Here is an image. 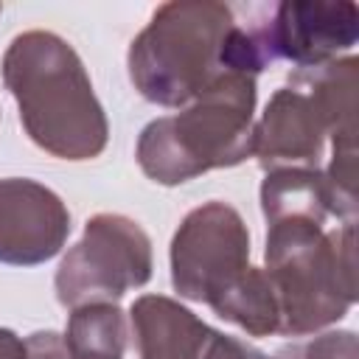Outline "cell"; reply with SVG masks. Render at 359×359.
Listing matches in <instances>:
<instances>
[{
    "mask_svg": "<svg viewBox=\"0 0 359 359\" xmlns=\"http://www.w3.org/2000/svg\"><path fill=\"white\" fill-rule=\"evenodd\" d=\"M3 81L20 107L25 135L59 160H93L109 123L81 56L53 31H25L3 53Z\"/></svg>",
    "mask_w": 359,
    "mask_h": 359,
    "instance_id": "1",
    "label": "cell"
},
{
    "mask_svg": "<svg viewBox=\"0 0 359 359\" xmlns=\"http://www.w3.org/2000/svg\"><path fill=\"white\" fill-rule=\"evenodd\" d=\"M238 22L216 0H174L154 8L126 53L129 81L160 107H188L236 65Z\"/></svg>",
    "mask_w": 359,
    "mask_h": 359,
    "instance_id": "2",
    "label": "cell"
},
{
    "mask_svg": "<svg viewBox=\"0 0 359 359\" xmlns=\"http://www.w3.org/2000/svg\"><path fill=\"white\" fill-rule=\"evenodd\" d=\"M266 278L278 303V334L306 337L334 325L356 303L353 222L325 230L309 219L266 224Z\"/></svg>",
    "mask_w": 359,
    "mask_h": 359,
    "instance_id": "3",
    "label": "cell"
},
{
    "mask_svg": "<svg viewBox=\"0 0 359 359\" xmlns=\"http://www.w3.org/2000/svg\"><path fill=\"white\" fill-rule=\"evenodd\" d=\"M255 79L227 73L177 115L154 118L137 137V165L157 185H182L252 154Z\"/></svg>",
    "mask_w": 359,
    "mask_h": 359,
    "instance_id": "4",
    "label": "cell"
},
{
    "mask_svg": "<svg viewBox=\"0 0 359 359\" xmlns=\"http://www.w3.org/2000/svg\"><path fill=\"white\" fill-rule=\"evenodd\" d=\"M154 269L151 238L129 216L95 213L84 224L79 244L62 258L53 286L65 309L115 303L129 289L149 283Z\"/></svg>",
    "mask_w": 359,
    "mask_h": 359,
    "instance_id": "5",
    "label": "cell"
},
{
    "mask_svg": "<svg viewBox=\"0 0 359 359\" xmlns=\"http://www.w3.org/2000/svg\"><path fill=\"white\" fill-rule=\"evenodd\" d=\"M250 266V230L219 199L194 208L171 238V286L194 303H213Z\"/></svg>",
    "mask_w": 359,
    "mask_h": 359,
    "instance_id": "6",
    "label": "cell"
},
{
    "mask_svg": "<svg viewBox=\"0 0 359 359\" xmlns=\"http://www.w3.org/2000/svg\"><path fill=\"white\" fill-rule=\"evenodd\" d=\"M266 62L314 67L339 59L359 36V8L351 0H283L264 22H252Z\"/></svg>",
    "mask_w": 359,
    "mask_h": 359,
    "instance_id": "7",
    "label": "cell"
},
{
    "mask_svg": "<svg viewBox=\"0 0 359 359\" xmlns=\"http://www.w3.org/2000/svg\"><path fill=\"white\" fill-rule=\"evenodd\" d=\"M70 213L59 194L25 177L0 180V264L36 266L62 252Z\"/></svg>",
    "mask_w": 359,
    "mask_h": 359,
    "instance_id": "8",
    "label": "cell"
},
{
    "mask_svg": "<svg viewBox=\"0 0 359 359\" xmlns=\"http://www.w3.org/2000/svg\"><path fill=\"white\" fill-rule=\"evenodd\" d=\"M328 126L317 104L297 87H280L252 129V154L264 171L320 168Z\"/></svg>",
    "mask_w": 359,
    "mask_h": 359,
    "instance_id": "9",
    "label": "cell"
},
{
    "mask_svg": "<svg viewBox=\"0 0 359 359\" xmlns=\"http://www.w3.org/2000/svg\"><path fill=\"white\" fill-rule=\"evenodd\" d=\"M140 359H202L216 328L163 294H143L129 309Z\"/></svg>",
    "mask_w": 359,
    "mask_h": 359,
    "instance_id": "10",
    "label": "cell"
},
{
    "mask_svg": "<svg viewBox=\"0 0 359 359\" xmlns=\"http://www.w3.org/2000/svg\"><path fill=\"white\" fill-rule=\"evenodd\" d=\"M289 87L303 90L325 118L331 149H356L359 112V59L345 56L289 73Z\"/></svg>",
    "mask_w": 359,
    "mask_h": 359,
    "instance_id": "11",
    "label": "cell"
},
{
    "mask_svg": "<svg viewBox=\"0 0 359 359\" xmlns=\"http://www.w3.org/2000/svg\"><path fill=\"white\" fill-rule=\"evenodd\" d=\"M261 210L266 224L283 219H309L325 224L328 188L320 168H275L261 182Z\"/></svg>",
    "mask_w": 359,
    "mask_h": 359,
    "instance_id": "12",
    "label": "cell"
},
{
    "mask_svg": "<svg viewBox=\"0 0 359 359\" xmlns=\"http://www.w3.org/2000/svg\"><path fill=\"white\" fill-rule=\"evenodd\" d=\"M213 314L244 328L250 337L278 334V303L272 283L261 266H247V272L210 303Z\"/></svg>",
    "mask_w": 359,
    "mask_h": 359,
    "instance_id": "13",
    "label": "cell"
},
{
    "mask_svg": "<svg viewBox=\"0 0 359 359\" xmlns=\"http://www.w3.org/2000/svg\"><path fill=\"white\" fill-rule=\"evenodd\" d=\"M70 359H123L126 320L115 303H90L73 309L65 331Z\"/></svg>",
    "mask_w": 359,
    "mask_h": 359,
    "instance_id": "14",
    "label": "cell"
},
{
    "mask_svg": "<svg viewBox=\"0 0 359 359\" xmlns=\"http://www.w3.org/2000/svg\"><path fill=\"white\" fill-rule=\"evenodd\" d=\"M272 359H359L353 331H325L303 342L283 345Z\"/></svg>",
    "mask_w": 359,
    "mask_h": 359,
    "instance_id": "15",
    "label": "cell"
},
{
    "mask_svg": "<svg viewBox=\"0 0 359 359\" xmlns=\"http://www.w3.org/2000/svg\"><path fill=\"white\" fill-rule=\"evenodd\" d=\"M202 359H269V356L264 351H258L255 345L238 339V337L213 331V337H210Z\"/></svg>",
    "mask_w": 359,
    "mask_h": 359,
    "instance_id": "16",
    "label": "cell"
},
{
    "mask_svg": "<svg viewBox=\"0 0 359 359\" xmlns=\"http://www.w3.org/2000/svg\"><path fill=\"white\" fill-rule=\"evenodd\" d=\"M25 359H70L65 334H59V331H34L25 339Z\"/></svg>",
    "mask_w": 359,
    "mask_h": 359,
    "instance_id": "17",
    "label": "cell"
},
{
    "mask_svg": "<svg viewBox=\"0 0 359 359\" xmlns=\"http://www.w3.org/2000/svg\"><path fill=\"white\" fill-rule=\"evenodd\" d=\"M0 359H25V339L11 328H0Z\"/></svg>",
    "mask_w": 359,
    "mask_h": 359,
    "instance_id": "18",
    "label": "cell"
},
{
    "mask_svg": "<svg viewBox=\"0 0 359 359\" xmlns=\"http://www.w3.org/2000/svg\"><path fill=\"white\" fill-rule=\"evenodd\" d=\"M0 11H3V6H0Z\"/></svg>",
    "mask_w": 359,
    "mask_h": 359,
    "instance_id": "19",
    "label": "cell"
}]
</instances>
